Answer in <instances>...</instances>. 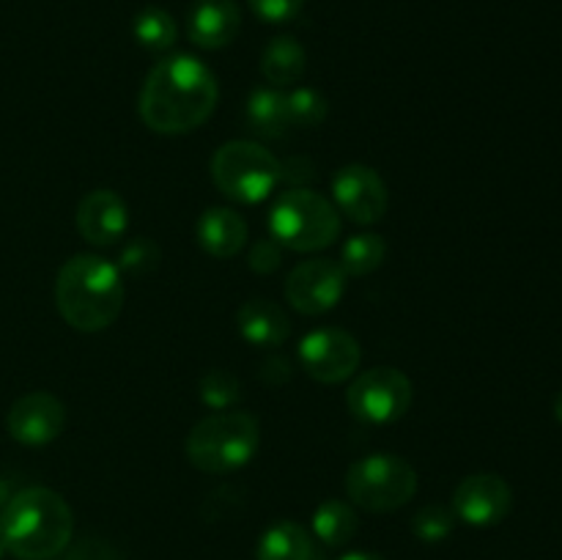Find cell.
Segmentation results:
<instances>
[{
	"instance_id": "6da1fadb",
	"label": "cell",
	"mask_w": 562,
	"mask_h": 560,
	"mask_svg": "<svg viewBox=\"0 0 562 560\" xmlns=\"http://www.w3.org/2000/svg\"><path fill=\"white\" fill-rule=\"evenodd\" d=\"M217 77L192 55L165 58L148 71L140 91V119L159 135H184L217 108Z\"/></svg>"
},
{
	"instance_id": "7a4b0ae2",
	"label": "cell",
	"mask_w": 562,
	"mask_h": 560,
	"mask_svg": "<svg viewBox=\"0 0 562 560\" xmlns=\"http://www.w3.org/2000/svg\"><path fill=\"white\" fill-rule=\"evenodd\" d=\"M71 533L75 516L53 489H22L0 511V544L16 560H53L69 547Z\"/></svg>"
},
{
	"instance_id": "3957f363",
	"label": "cell",
	"mask_w": 562,
	"mask_h": 560,
	"mask_svg": "<svg viewBox=\"0 0 562 560\" xmlns=\"http://www.w3.org/2000/svg\"><path fill=\"white\" fill-rule=\"evenodd\" d=\"M55 305L66 324L80 333H99L119 318L124 307V280L104 258L71 256L55 280Z\"/></svg>"
},
{
	"instance_id": "277c9868",
	"label": "cell",
	"mask_w": 562,
	"mask_h": 560,
	"mask_svg": "<svg viewBox=\"0 0 562 560\" xmlns=\"http://www.w3.org/2000/svg\"><path fill=\"white\" fill-rule=\"evenodd\" d=\"M258 443H261V428L256 417L247 412H220L192 428L184 450L198 470L225 475L245 467L256 456Z\"/></svg>"
},
{
	"instance_id": "5b68a950",
	"label": "cell",
	"mask_w": 562,
	"mask_h": 560,
	"mask_svg": "<svg viewBox=\"0 0 562 560\" xmlns=\"http://www.w3.org/2000/svg\"><path fill=\"white\" fill-rule=\"evenodd\" d=\"M269 231L289 250L313 253L329 247L340 234V214L333 203L307 187H294L274 201Z\"/></svg>"
},
{
	"instance_id": "8992f818",
	"label": "cell",
	"mask_w": 562,
	"mask_h": 560,
	"mask_svg": "<svg viewBox=\"0 0 562 560\" xmlns=\"http://www.w3.org/2000/svg\"><path fill=\"white\" fill-rule=\"evenodd\" d=\"M417 472L395 453H371L355 461L346 472V494L351 503L371 514L398 511L415 497Z\"/></svg>"
},
{
	"instance_id": "52a82bcc",
	"label": "cell",
	"mask_w": 562,
	"mask_h": 560,
	"mask_svg": "<svg viewBox=\"0 0 562 560\" xmlns=\"http://www.w3.org/2000/svg\"><path fill=\"white\" fill-rule=\"evenodd\" d=\"M212 179L236 203H261L280 181V163L252 141H231L212 157Z\"/></svg>"
},
{
	"instance_id": "ba28073f",
	"label": "cell",
	"mask_w": 562,
	"mask_h": 560,
	"mask_svg": "<svg viewBox=\"0 0 562 560\" xmlns=\"http://www.w3.org/2000/svg\"><path fill=\"white\" fill-rule=\"evenodd\" d=\"M349 412L371 426H387L401 421L412 406V382L398 368L379 366L360 373L346 390Z\"/></svg>"
},
{
	"instance_id": "9c48e42d",
	"label": "cell",
	"mask_w": 562,
	"mask_h": 560,
	"mask_svg": "<svg viewBox=\"0 0 562 560\" xmlns=\"http://www.w3.org/2000/svg\"><path fill=\"white\" fill-rule=\"evenodd\" d=\"M360 344L355 335L338 327L313 329L300 344V362L307 377L324 384H338L349 379L360 366Z\"/></svg>"
},
{
	"instance_id": "30bf717a",
	"label": "cell",
	"mask_w": 562,
	"mask_h": 560,
	"mask_svg": "<svg viewBox=\"0 0 562 560\" xmlns=\"http://www.w3.org/2000/svg\"><path fill=\"white\" fill-rule=\"evenodd\" d=\"M346 291V272L329 258L302 261L285 280V300L305 316H322L333 311Z\"/></svg>"
},
{
	"instance_id": "8fae6325",
	"label": "cell",
	"mask_w": 562,
	"mask_h": 560,
	"mask_svg": "<svg viewBox=\"0 0 562 560\" xmlns=\"http://www.w3.org/2000/svg\"><path fill=\"white\" fill-rule=\"evenodd\" d=\"M333 195L338 203V212H344L357 225L379 223L390 203L382 176L368 165L340 168L333 179Z\"/></svg>"
},
{
	"instance_id": "7c38bea8",
	"label": "cell",
	"mask_w": 562,
	"mask_h": 560,
	"mask_svg": "<svg viewBox=\"0 0 562 560\" xmlns=\"http://www.w3.org/2000/svg\"><path fill=\"white\" fill-rule=\"evenodd\" d=\"M510 505H514V492L505 478L492 475V472L464 478L453 492L456 519L472 527L497 525L510 514Z\"/></svg>"
},
{
	"instance_id": "4fadbf2b",
	"label": "cell",
	"mask_w": 562,
	"mask_h": 560,
	"mask_svg": "<svg viewBox=\"0 0 562 560\" xmlns=\"http://www.w3.org/2000/svg\"><path fill=\"white\" fill-rule=\"evenodd\" d=\"M66 423V410L53 393H27L22 399L14 401V406L9 410L5 417V428H9L11 437L22 445H47L64 432Z\"/></svg>"
},
{
	"instance_id": "5bb4252c",
	"label": "cell",
	"mask_w": 562,
	"mask_h": 560,
	"mask_svg": "<svg viewBox=\"0 0 562 560\" xmlns=\"http://www.w3.org/2000/svg\"><path fill=\"white\" fill-rule=\"evenodd\" d=\"M130 212L113 190H93L77 206V231L91 245H115L126 234Z\"/></svg>"
},
{
	"instance_id": "9a60e30c",
	"label": "cell",
	"mask_w": 562,
	"mask_h": 560,
	"mask_svg": "<svg viewBox=\"0 0 562 560\" xmlns=\"http://www.w3.org/2000/svg\"><path fill=\"white\" fill-rule=\"evenodd\" d=\"M239 5L234 0H195L187 20L192 44L201 49L228 47L239 33Z\"/></svg>"
},
{
	"instance_id": "2e32d148",
	"label": "cell",
	"mask_w": 562,
	"mask_h": 560,
	"mask_svg": "<svg viewBox=\"0 0 562 560\" xmlns=\"http://www.w3.org/2000/svg\"><path fill=\"white\" fill-rule=\"evenodd\" d=\"M236 327L247 344L258 349L283 346L291 335V322L283 307L272 300H250L236 311Z\"/></svg>"
},
{
	"instance_id": "e0dca14e",
	"label": "cell",
	"mask_w": 562,
	"mask_h": 560,
	"mask_svg": "<svg viewBox=\"0 0 562 560\" xmlns=\"http://www.w3.org/2000/svg\"><path fill=\"white\" fill-rule=\"evenodd\" d=\"M198 242L214 258H234L247 242V223L234 209H206L198 220Z\"/></svg>"
},
{
	"instance_id": "ac0fdd59",
	"label": "cell",
	"mask_w": 562,
	"mask_h": 560,
	"mask_svg": "<svg viewBox=\"0 0 562 560\" xmlns=\"http://www.w3.org/2000/svg\"><path fill=\"white\" fill-rule=\"evenodd\" d=\"M247 130L267 141H278L289 132V104H285V93L274 91V88H256L247 99L245 110Z\"/></svg>"
},
{
	"instance_id": "d6986e66",
	"label": "cell",
	"mask_w": 562,
	"mask_h": 560,
	"mask_svg": "<svg viewBox=\"0 0 562 560\" xmlns=\"http://www.w3.org/2000/svg\"><path fill=\"white\" fill-rule=\"evenodd\" d=\"M256 560H318L311 533L296 522H274L256 547Z\"/></svg>"
},
{
	"instance_id": "ffe728a7",
	"label": "cell",
	"mask_w": 562,
	"mask_h": 560,
	"mask_svg": "<svg viewBox=\"0 0 562 560\" xmlns=\"http://www.w3.org/2000/svg\"><path fill=\"white\" fill-rule=\"evenodd\" d=\"M305 47L294 36H274L261 55V71L272 86H291L305 75Z\"/></svg>"
},
{
	"instance_id": "44dd1931",
	"label": "cell",
	"mask_w": 562,
	"mask_h": 560,
	"mask_svg": "<svg viewBox=\"0 0 562 560\" xmlns=\"http://www.w3.org/2000/svg\"><path fill=\"white\" fill-rule=\"evenodd\" d=\"M357 530H360V519L344 500H327L313 514V533L324 547H344L357 536Z\"/></svg>"
},
{
	"instance_id": "7402d4cb",
	"label": "cell",
	"mask_w": 562,
	"mask_h": 560,
	"mask_svg": "<svg viewBox=\"0 0 562 560\" xmlns=\"http://www.w3.org/2000/svg\"><path fill=\"white\" fill-rule=\"evenodd\" d=\"M384 256H387V242L382 236L355 234L351 239H346L344 250H340V267L346 275L362 278V275L376 272L384 264Z\"/></svg>"
},
{
	"instance_id": "603a6c76",
	"label": "cell",
	"mask_w": 562,
	"mask_h": 560,
	"mask_svg": "<svg viewBox=\"0 0 562 560\" xmlns=\"http://www.w3.org/2000/svg\"><path fill=\"white\" fill-rule=\"evenodd\" d=\"M135 38L140 47L151 49V53H165L176 44V22L168 11L157 9V5H148L140 14L135 16Z\"/></svg>"
},
{
	"instance_id": "cb8c5ba5",
	"label": "cell",
	"mask_w": 562,
	"mask_h": 560,
	"mask_svg": "<svg viewBox=\"0 0 562 560\" xmlns=\"http://www.w3.org/2000/svg\"><path fill=\"white\" fill-rule=\"evenodd\" d=\"M198 393H201V401L209 410H228V406H234L239 401L241 384L225 368H212V371L203 373L201 384H198Z\"/></svg>"
},
{
	"instance_id": "d4e9b609",
	"label": "cell",
	"mask_w": 562,
	"mask_h": 560,
	"mask_svg": "<svg viewBox=\"0 0 562 560\" xmlns=\"http://www.w3.org/2000/svg\"><path fill=\"white\" fill-rule=\"evenodd\" d=\"M456 527V514L453 508H448V505H426V508H420L415 514V519H412V533H415L420 541L426 544H437V541H445V538L453 533Z\"/></svg>"
},
{
	"instance_id": "484cf974",
	"label": "cell",
	"mask_w": 562,
	"mask_h": 560,
	"mask_svg": "<svg viewBox=\"0 0 562 560\" xmlns=\"http://www.w3.org/2000/svg\"><path fill=\"white\" fill-rule=\"evenodd\" d=\"M291 126H318L327 119V99L313 88H296L285 93Z\"/></svg>"
},
{
	"instance_id": "4316f807",
	"label": "cell",
	"mask_w": 562,
	"mask_h": 560,
	"mask_svg": "<svg viewBox=\"0 0 562 560\" xmlns=\"http://www.w3.org/2000/svg\"><path fill=\"white\" fill-rule=\"evenodd\" d=\"M159 253L157 242L154 239H132L130 245L121 250V261H119V272H126L130 278H146V275H154L159 267Z\"/></svg>"
},
{
	"instance_id": "83f0119b",
	"label": "cell",
	"mask_w": 562,
	"mask_h": 560,
	"mask_svg": "<svg viewBox=\"0 0 562 560\" xmlns=\"http://www.w3.org/2000/svg\"><path fill=\"white\" fill-rule=\"evenodd\" d=\"M305 0H250V9L267 22H289L300 14Z\"/></svg>"
},
{
	"instance_id": "f1b7e54d",
	"label": "cell",
	"mask_w": 562,
	"mask_h": 560,
	"mask_svg": "<svg viewBox=\"0 0 562 560\" xmlns=\"http://www.w3.org/2000/svg\"><path fill=\"white\" fill-rule=\"evenodd\" d=\"M283 245L274 239H258V245L250 250V269L258 275H272L283 264Z\"/></svg>"
},
{
	"instance_id": "f546056e",
	"label": "cell",
	"mask_w": 562,
	"mask_h": 560,
	"mask_svg": "<svg viewBox=\"0 0 562 560\" xmlns=\"http://www.w3.org/2000/svg\"><path fill=\"white\" fill-rule=\"evenodd\" d=\"M69 560H121V558L108 541H102V538H82V541L71 549Z\"/></svg>"
},
{
	"instance_id": "4dcf8cb0",
	"label": "cell",
	"mask_w": 562,
	"mask_h": 560,
	"mask_svg": "<svg viewBox=\"0 0 562 560\" xmlns=\"http://www.w3.org/2000/svg\"><path fill=\"white\" fill-rule=\"evenodd\" d=\"M258 377H261V382L269 384V388H280V384H285L291 379L289 360H285V357H269V360H263Z\"/></svg>"
},
{
	"instance_id": "1f68e13d",
	"label": "cell",
	"mask_w": 562,
	"mask_h": 560,
	"mask_svg": "<svg viewBox=\"0 0 562 560\" xmlns=\"http://www.w3.org/2000/svg\"><path fill=\"white\" fill-rule=\"evenodd\" d=\"M313 163L305 157H291L285 163H280V179L294 181V184H307L313 179Z\"/></svg>"
},
{
	"instance_id": "d6a6232c",
	"label": "cell",
	"mask_w": 562,
	"mask_h": 560,
	"mask_svg": "<svg viewBox=\"0 0 562 560\" xmlns=\"http://www.w3.org/2000/svg\"><path fill=\"white\" fill-rule=\"evenodd\" d=\"M338 560H384L382 555H376V552H349V555H344V558H338Z\"/></svg>"
},
{
	"instance_id": "836d02e7",
	"label": "cell",
	"mask_w": 562,
	"mask_h": 560,
	"mask_svg": "<svg viewBox=\"0 0 562 560\" xmlns=\"http://www.w3.org/2000/svg\"><path fill=\"white\" fill-rule=\"evenodd\" d=\"M9 500H11V486H9V481H3V478H0V508H3Z\"/></svg>"
},
{
	"instance_id": "e575fe53",
	"label": "cell",
	"mask_w": 562,
	"mask_h": 560,
	"mask_svg": "<svg viewBox=\"0 0 562 560\" xmlns=\"http://www.w3.org/2000/svg\"><path fill=\"white\" fill-rule=\"evenodd\" d=\"M554 417L562 423V390L558 393V399H554Z\"/></svg>"
}]
</instances>
